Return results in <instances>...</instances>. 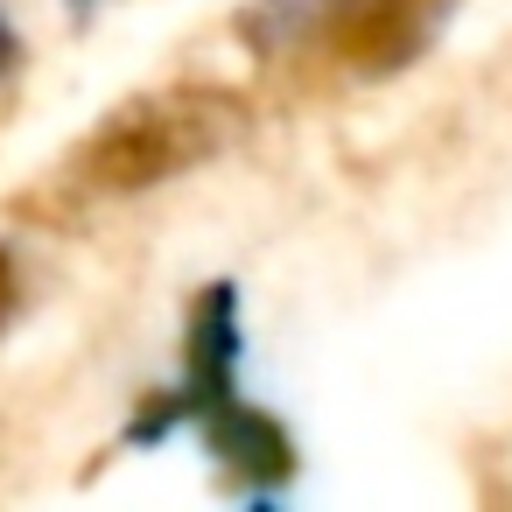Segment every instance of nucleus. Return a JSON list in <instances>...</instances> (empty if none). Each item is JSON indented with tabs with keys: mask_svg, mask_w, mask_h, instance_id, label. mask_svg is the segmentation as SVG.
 <instances>
[{
	"mask_svg": "<svg viewBox=\"0 0 512 512\" xmlns=\"http://www.w3.org/2000/svg\"><path fill=\"white\" fill-rule=\"evenodd\" d=\"M239 358H246V330H239V288L232 281H211L197 302H190V323H183V379L169 393H148V407L134 414L127 442L148 449V442H169L176 428H204L225 400H239Z\"/></svg>",
	"mask_w": 512,
	"mask_h": 512,
	"instance_id": "f03ea898",
	"label": "nucleus"
},
{
	"mask_svg": "<svg viewBox=\"0 0 512 512\" xmlns=\"http://www.w3.org/2000/svg\"><path fill=\"white\" fill-rule=\"evenodd\" d=\"M204 449H211L218 470H232V477H246V484H281V477L295 470L288 428H281L274 414H260L246 393L225 400V407L204 421Z\"/></svg>",
	"mask_w": 512,
	"mask_h": 512,
	"instance_id": "20e7f679",
	"label": "nucleus"
},
{
	"mask_svg": "<svg viewBox=\"0 0 512 512\" xmlns=\"http://www.w3.org/2000/svg\"><path fill=\"white\" fill-rule=\"evenodd\" d=\"M15 309H22V274H15V253L0 246V337H8V323H15Z\"/></svg>",
	"mask_w": 512,
	"mask_h": 512,
	"instance_id": "423d86ee",
	"label": "nucleus"
},
{
	"mask_svg": "<svg viewBox=\"0 0 512 512\" xmlns=\"http://www.w3.org/2000/svg\"><path fill=\"white\" fill-rule=\"evenodd\" d=\"M22 71V29H15V15H8V0H0V85H8Z\"/></svg>",
	"mask_w": 512,
	"mask_h": 512,
	"instance_id": "0eeeda50",
	"label": "nucleus"
},
{
	"mask_svg": "<svg viewBox=\"0 0 512 512\" xmlns=\"http://www.w3.org/2000/svg\"><path fill=\"white\" fill-rule=\"evenodd\" d=\"M64 8H71V15L85 22V15H99V8H106V0H64Z\"/></svg>",
	"mask_w": 512,
	"mask_h": 512,
	"instance_id": "6e6552de",
	"label": "nucleus"
},
{
	"mask_svg": "<svg viewBox=\"0 0 512 512\" xmlns=\"http://www.w3.org/2000/svg\"><path fill=\"white\" fill-rule=\"evenodd\" d=\"M344 15V0H246L239 36L260 57H288V50H323L330 22Z\"/></svg>",
	"mask_w": 512,
	"mask_h": 512,
	"instance_id": "39448f33",
	"label": "nucleus"
},
{
	"mask_svg": "<svg viewBox=\"0 0 512 512\" xmlns=\"http://www.w3.org/2000/svg\"><path fill=\"white\" fill-rule=\"evenodd\" d=\"M239 134H246V99L232 85L176 78V85H155V92H134L127 106H113L92 127V141L78 148V176L99 197H141V190H162V183L218 162Z\"/></svg>",
	"mask_w": 512,
	"mask_h": 512,
	"instance_id": "f257e3e1",
	"label": "nucleus"
},
{
	"mask_svg": "<svg viewBox=\"0 0 512 512\" xmlns=\"http://www.w3.org/2000/svg\"><path fill=\"white\" fill-rule=\"evenodd\" d=\"M449 8L456 0H344V15L330 22L323 50L358 78H393L442 36Z\"/></svg>",
	"mask_w": 512,
	"mask_h": 512,
	"instance_id": "7ed1b4c3",
	"label": "nucleus"
}]
</instances>
